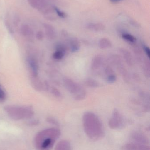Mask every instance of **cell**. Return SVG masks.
<instances>
[{"label":"cell","mask_w":150,"mask_h":150,"mask_svg":"<svg viewBox=\"0 0 150 150\" xmlns=\"http://www.w3.org/2000/svg\"><path fill=\"white\" fill-rule=\"evenodd\" d=\"M84 129L86 135L91 140H100L105 135L104 127L100 119L91 112H86L83 116Z\"/></svg>","instance_id":"obj_1"},{"label":"cell","mask_w":150,"mask_h":150,"mask_svg":"<svg viewBox=\"0 0 150 150\" xmlns=\"http://www.w3.org/2000/svg\"><path fill=\"white\" fill-rule=\"evenodd\" d=\"M61 132L55 128L46 129L39 132L34 138V145L38 150H50L60 137Z\"/></svg>","instance_id":"obj_2"},{"label":"cell","mask_w":150,"mask_h":150,"mask_svg":"<svg viewBox=\"0 0 150 150\" xmlns=\"http://www.w3.org/2000/svg\"><path fill=\"white\" fill-rule=\"evenodd\" d=\"M4 110L9 117L15 121L29 119L33 117L34 110L31 106L6 105Z\"/></svg>","instance_id":"obj_3"},{"label":"cell","mask_w":150,"mask_h":150,"mask_svg":"<svg viewBox=\"0 0 150 150\" xmlns=\"http://www.w3.org/2000/svg\"><path fill=\"white\" fill-rule=\"evenodd\" d=\"M63 83L66 89L71 93L75 100L80 101L86 98V92L85 90L71 79L64 78L63 79Z\"/></svg>","instance_id":"obj_4"},{"label":"cell","mask_w":150,"mask_h":150,"mask_svg":"<svg viewBox=\"0 0 150 150\" xmlns=\"http://www.w3.org/2000/svg\"><path fill=\"white\" fill-rule=\"evenodd\" d=\"M110 58L112 63L116 67L118 71L122 77L124 81L126 83H129L130 80L129 74L123 63L121 57L119 55L115 54L112 55Z\"/></svg>","instance_id":"obj_5"},{"label":"cell","mask_w":150,"mask_h":150,"mask_svg":"<svg viewBox=\"0 0 150 150\" xmlns=\"http://www.w3.org/2000/svg\"><path fill=\"white\" fill-rule=\"evenodd\" d=\"M126 125V121L123 115L117 109H114L109 121V126L112 129L123 128Z\"/></svg>","instance_id":"obj_6"},{"label":"cell","mask_w":150,"mask_h":150,"mask_svg":"<svg viewBox=\"0 0 150 150\" xmlns=\"http://www.w3.org/2000/svg\"><path fill=\"white\" fill-rule=\"evenodd\" d=\"M28 4L33 8L40 11L44 14H49L53 10L48 6L45 0H27Z\"/></svg>","instance_id":"obj_7"},{"label":"cell","mask_w":150,"mask_h":150,"mask_svg":"<svg viewBox=\"0 0 150 150\" xmlns=\"http://www.w3.org/2000/svg\"><path fill=\"white\" fill-rule=\"evenodd\" d=\"M26 62L32 76H38L39 74L38 63L35 58L32 56H28L26 58Z\"/></svg>","instance_id":"obj_8"},{"label":"cell","mask_w":150,"mask_h":150,"mask_svg":"<svg viewBox=\"0 0 150 150\" xmlns=\"http://www.w3.org/2000/svg\"><path fill=\"white\" fill-rule=\"evenodd\" d=\"M122 150H150V148L148 144L131 142L124 144Z\"/></svg>","instance_id":"obj_9"},{"label":"cell","mask_w":150,"mask_h":150,"mask_svg":"<svg viewBox=\"0 0 150 150\" xmlns=\"http://www.w3.org/2000/svg\"><path fill=\"white\" fill-rule=\"evenodd\" d=\"M130 138L132 142L148 144L149 143V140L148 137L143 133L138 131L133 132L130 136Z\"/></svg>","instance_id":"obj_10"},{"label":"cell","mask_w":150,"mask_h":150,"mask_svg":"<svg viewBox=\"0 0 150 150\" xmlns=\"http://www.w3.org/2000/svg\"><path fill=\"white\" fill-rule=\"evenodd\" d=\"M45 29V35L49 40L55 39L56 37V33L54 27L49 24L45 23L43 25Z\"/></svg>","instance_id":"obj_11"},{"label":"cell","mask_w":150,"mask_h":150,"mask_svg":"<svg viewBox=\"0 0 150 150\" xmlns=\"http://www.w3.org/2000/svg\"><path fill=\"white\" fill-rule=\"evenodd\" d=\"M31 82L32 86L34 90L38 92L44 91V82H42L38 76H31Z\"/></svg>","instance_id":"obj_12"},{"label":"cell","mask_w":150,"mask_h":150,"mask_svg":"<svg viewBox=\"0 0 150 150\" xmlns=\"http://www.w3.org/2000/svg\"><path fill=\"white\" fill-rule=\"evenodd\" d=\"M104 62V58L101 54L96 55L92 59L91 68L92 71H97L100 68Z\"/></svg>","instance_id":"obj_13"},{"label":"cell","mask_w":150,"mask_h":150,"mask_svg":"<svg viewBox=\"0 0 150 150\" xmlns=\"http://www.w3.org/2000/svg\"><path fill=\"white\" fill-rule=\"evenodd\" d=\"M119 51L126 63L129 67H132L134 65V61L133 56L130 52L124 48H120Z\"/></svg>","instance_id":"obj_14"},{"label":"cell","mask_w":150,"mask_h":150,"mask_svg":"<svg viewBox=\"0 0 150 150\" xmlns=\"http://www.w3.org/2000/svg\"><path fill=\"white\" fill-rule=\"evenodd\" d=\"M20 31L21 34L23 37L29 38L33 36V30L28 25H23L20 27Z\"/></svg>","instance_id":"obj_15"},{"label":"cell","mask_w":150,"mask_h":150,"mask_svg":"<svg viewBox=\"0 0 150 150\" xmlns=\"http://www.w3.org/2000/svg\"><path fill=\"white\" fill-rule=\"evenodd\" d=\"M55 150H71V145L68 141L62 140L57 143Z\"/></svg>","instance_id":"obj_16"},{"label":"cell","mask_w":150,"mask_h":150,"mask_svg":"<svg viewBox=\"0 0 150 150\" xmlns=\"http://www.w3.org/2000/svg\"><path fill=\"white\" fill-rule=\"evenodd\" d=\"M70 47L71 52L75 53L79 51L80 48V43L77 38H72L70 42Z\"/></svg>","instance_id":"obj_17"},{"label":"cell","mask_w":150,"mask_h":150,"mask_svg":"<svg viewBox=\"0 0 150 150\" xmlns=\"http://www.w3.org/2000/svg\"><path fill=\"white\" fill-rule=\"evenodd\" d=\"M98 46L101 49H107L112 47V43L108 39L103 38L99 41Z\"/></svg>","instance_id":"obj_18"},{"label":"cell","mask_w":150,"mask_h":150,"mask_svg":"<svg viewBox=\"0 0 150 150\" xmlns=\"http://www.w3.org/2000/svg\"><path fill=\"white\" fill-rule=\"evenodd\" d=\"M86 27L91 30L96 32L102 31L105 29V25L100 23L89 24Z\"/></svg>","instance_id":"obj_19"},{"label":"cell","mask_w":150,"mask_h":150,"mask_svg":"<svg viewBox=\"0 0 150 150\" xmlns=\"http://www.w3.org/2000/svg\"><path fill=\"white\" fill-rule=\"evenodd\" d=\"M122 37L124 40L130 44H135L136 41V38L131 34L128 33H123L122 34Z\"/></svg>","instance_id":"obj_20"},{"label":"cell","mask_w":150,"mask_h":150,"mask_svg":"<svg viewBox=\"0 0 150 150\" xmlns=\"http://www.w3.org/2000/svg\"><path fill=\"white\" fill-rule=\"evenodd\" d=\"M85 83L87 86L91 88H97L100 86V84L98 81L92 79H86Z\"/></svg>","instance_id":"obj_21"},{"label":"cell","mask_w":150,"mask_h":150,"mask_svg":"<svg viewBox=\"0 0 150 150\" xmlns=\"http://www.w3.org/2000/svg\"><path fill=\"white\" fill-rule=\"evenodd\" d=\"M66 53L58 50H55V52L53 54V57L55 60L57 61H60L64 58Z\"/></svg>","instance_id":"obj_22"},{"label":"cell","mask_w":150,"mask_h":150,"mask_svg":"<svg viewBox=\"0 0 150 150\" xmlns=\"http://www.w3.org/2000/svg\"><path fill=\"white\" fill-rule=\"evenodd\" d=\"M49 90H50V92L52 93V95L54 96L55 98H62V97L61 93L56 87H51Z\"/></svg>","instance_id":"obj_23"},{"label":"cell","mask_w":150,"mask_h":150,"mask_svg":"<svg viewBox=\"0 0 150 150\" xmlns=\"http://www.w3.org/2000/svg\"><path fill=\"white\" fill-rule=\"evenodd\" d=\"M144 66V74L148 78L149 77L150 75V64L149 61H145Z\"/></svg>","instance_id":"obj_24"},{"label":"cell","mask_w":150,"mask_h":150,"mask_svg":"<svg viewBox=\"0 0 150 150\" xmlns=\"http://www.w3.org/2000/svg\"><path fill=\"white\" fill-rule=\"evenodd\" d=\"M55 50H58V51H62L63 52L66 53L67 52V46L61 43H58L55 46Z\"/></svg>","instance_id":"obj_25"},{"label":"cell","mask_w":150,"mask_h":150,"mask_svg":"<svg viewBox=\"0 0 150 150\" xmlns=\"http://www.w3.org/2000/svg\"><path fill=\"white\" fill-rule=\"evenodd\" d=\"M54 11L56 12V14L58 15V16L61 18H65L67 17V15L65 12L62 11L60 10L57 7H53Z\"/></svg>","instance_id":"obj_26"},{"label":"cell","mask_w":150,"mask_h":150,"mask_svg":"<svg viewBox=\"0 0 150 150\" xmlns=\"http://www.w3.org/2000/svg\"><path fill=\"white\" fill-rule=\"evenodd\" d=\"M117 77L115 74L107 76L106 81L109 83H113L116 81Z\"/></svg>","instance_id":"obj_27"},{"label":"cell","mask_w":150,"mask_h":150,"mask_svg":"<svg viewBox=\"0 0 150 150\" xmlns=\"http://www.w3.org/2000/svg\"><path fill=\"white\" fill-rule=\"evenodd\" d=\"M7 99V94L4 89L0 86V102H3Z\"/></svg>","instance_id":"obj_28"},{"label":"cell","mask_w":150,"mask_h":150,"mask_svg":"<svg viewBox=\"0 0 150 150\" xmlns=\"http://www.w3.org/2000/svg\"><path fill=\"white\" fill-rule=\"evenodd\" d=\"M105 74L106 76H109V75H112L114 74V71L113 69L111 68L110 66H107L105 69Z\"/></svg>","instance_id":"obj_29"},{"label":"cell","mask_w":150,"mask_h":150,"mask_svg":"<svg viewBox=\"0 0 150 150\" xmlns=\"http://www.w3.org/2000/svg\"><path fill=\"white\" fill-rule=\"evenodd\" d=\"M44 36H45L44 33L42 31H38L37 32L36 34V38L38 40H40V41L43 40L44 38Z\"/></svg>","instance_id":"obj_30"},{"label":"cell","mask_w":150,"mask_h":150,"mask_svg":"<svg viewBox=\"0 0 150 150\" xmlns=\"http://www.w3.org/2000/svg\"><path fill=\"white\" fill-rule=\"evenodd\" d=\"M144 50V52L146 54L148 58H150V48L147 46L144 45L143 46Z\"/></svg>","instance_id":"obj_31"},{"label":"cell","mask_w":150,"mask_h":150,"mask_svg":"<svg viewBox=\"0 0 150 150\" xmlns=\"http://www.w3.org/2000/svg\"><path fill=\"white\" fill-rule=\"evenodd\" d=\"M47 121L49 123H53L54 124H57L58 123L57 122L55 119L52 118H48L47 119Z\"/></svg>","instance_id":"obj_32"},{"label":"cell","mask_w":150,"mask_h":150,"mask_svg":"<svg viewBox=\"0 0 150 150\" xmlns=\"http://www.w3.org/2000/svg\"><path fill=\"white\" fill-rule=\"evenodd\" d=\"M113 3H117L118 2L120 1H122V0H110Z\"/></svg>","instance_id":"obj_33"}]
</instances>
